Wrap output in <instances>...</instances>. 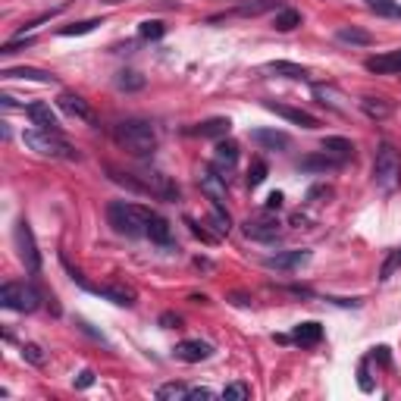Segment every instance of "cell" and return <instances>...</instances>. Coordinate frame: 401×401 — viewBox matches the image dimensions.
Listing matches in <instances>:
<instances>
[{"label": "cell", "mask_w": 401, "mask_h": 401, "mask_svg": "<svg viewBox=\"0 0 401 401\" xmlns=\"http://www.w3.org/2000/svg\"><path fill=\"white\" fill-rule=\"evenodd\" d=\"M267 173H269V166H267V160H254L251 163V170H248V188H257V185H264V179H267Z\"/></svg>", "instance_id": "38"}, {"label": "cell", "mask_w": 401, "mask_h": 401, "mask_svg": "<svg viewBox=\"0 0 401 401\" xmlns=\"http://www.w3.org/2000/svg\"><path fill=\"white\" fill-rule=\"evenodd\" d=\"M201 398H214V392L204 389V385H201V389H192V392H188V398H185V401H201Z\"/></svg>", "instance_id": "48"}, {"label": "cell", "mask_w": 401, "mask_h": 401, "mask_svg": "<svg viewBox=\"0 0 401 401\" xmlns=\"http://www.w3.org/2000/svg\"><path fill=\"white\" fill-rule=\"evenodd\" d=\"M298 25H301V13H298V10H291V6L276 10V16H273V28H276V32H295Z\"/></svg>", "instance_id": "28"}, {"label": "cell", "mask_w": 401, "mask_h": 401, "mask_svg": "<svg viewBox=\"0 0 401 401\" xmlns=\"http://www.w3.org/2000/svg\"><path fill=\"white\" fill-rule=\"evenodd\" d=\"M23 141H25V148H32L35 154H41V157H54V160H79L82 157L66 138H60V132L28 129V132H23Z\"/></svg>", "instance_id": "5"}, {"label": "cell", "mask_w": 401, "mask_h": 401, "mask_svg": "<svg viewBox=\"0 0 401 401\" xmlns=\"http://www.w3.org/2000/svg\"><path fill=\"white\" fill-rule=\"evenodd\" d=\"M4 79H28V82H41V85H54L57 76H50L45 69H35V66H19V69H4L0 72Z\"/></svg>", "instance_id": "25"}, {"label": "cell", "mask_w": 401, "mask_h": 401, "mask_svg": "<svg viewBox=\"0 0 401 401\" xmlns=\"http://www.w3.org/2000/svg\"><path fill=\"white\" fill-rule=\"evenodd\" d=\"M229 129H232V122L226 120V116H214V120H207V122H198L194 129H188L192 135H201V138H226L229 135Z\"/></svg>", "instance_id": "22"}, {"label": "cell", "mask_w": 401, "mask_h": 401, "mask_svg": "<svg viewBox=\"0 0 401 401\" xmlns=\"http://www.w3.org/2000/svg\"><path fill=\"white\" fill-rule=\"evenodd\" d=\"M188 392L192 389H188L185 383H163L157 389V398L160 401H179V398H188Z\"/></svg>", "instance_id": "34"}, {"label": "cell", "mask_w": 401, "mask_h": 401, "mask_svg": "<svg viewBox=\"0 0 401 401\" xmlns=\"http://www.w3.org/2000/svg\"><path fill=\"white\" fill-rule=\"evenodd\" d=\"M401 269V248H395V251H389V257L383 260V267H379V279L389 282L392 276H395Z\"/></svg>", "instance_id": "35"}, {"label": "cell", "mask_w": 401, "mask_h": 401, "mask_svg": "<svg viewBox=\"0 0 401 401\" xmlns=\"http://www.w3.org/2000/svg\"><path fill=\"white\" fill-rule=\"evenodd\" d=\"M113 138L126 154L132 157H151L157 151V132L144 120H122L113 126Z\"/></svg>", "instance_id": "2"}, {"label": "cell", "mask_w": 401, "mask_h": 401, "mask_svg": "<svg viewBox=\"0 0 401 401\" xmlns=\"http://www.w3.org/2000/svg\"><path fill=\"white\" fill-rule=\"evenodd\" d=\"M63 267H66V273H69V279L76 282V286H82L85 291H91V295H100V298H107V301H113V304H120V308H132L135 304V289L132 286H126V282H110V286H94V282L85 279L79 269H72L69 267V260H63Z\"/></svg>", "instance_id": "6"}, {"label": "cell", "mask_w": 401, "mask_h": 401, "mask_svg": "<svg viewBox=\"0 0 401 401\" xmlns=\"http://www.w3.org/2000/svg\"><path fill=\"white\" fill-rule=\"evenodd\" d=\"M151 210L141 207V204H132V201H113L107 207V220L120 236H129V238H138V236H148V223H151Z\"/></svg>", "instance_id": "3"}, {"label": "cell", "mask_w": 401, "mask_h": 401, "mask_svg": "<svg viewBox=\"0 0 401 401\" xmlns=\"http://www.w3.org/2000/svg\"><path fill=\"white\" fill-rule=\"evenodd\" d=\"M242 232H245V238H251V242H276L279 232H282V223L276 220L273 210L264 207L260 214L248 216L245 226H242Z\"/></svg>", "instance_id": "8"}, {"label": "cell", "mask_w": 401, "mask_h": 401, "mask_svg": "<svg viewBox=\"0 0 401 401\" xmlns=\"http://www.w3.org/2000/svg\"><path fill=\"white\" fill-rule=\"evenodd\" d=\"M210 354H214V345H210V342H201V339H185L173 348V357L182 364H201V361H207Z\"/></svg>", "instance_id": "12"}, {"label": "cell", "mask_w": 401, "mask_h": 401, "mask_svg": "<svg viewBox=\"0 0 401 401\" xmlns=\"http://www.w3.org/2000/svg\"><path fill=\"white\" fill-rule=\"evenodd\" d=\"M198 185H201V192L207 194V201L210 204H226L229 201V188H226V176L216 166H204L201 170V176H198Z\"/></svg>", "instance_id": "11"}, {"label": "cell", "mask_w": 401, "mask_h": 401, "mask_svg": "<svg viewBox=\"0 0 401 401\" xmlns=\"http://www.w3.org/2000/svg\"><path fill=\"white\" fill-rule=\"evenodd\" d=\"M332 194V188H326V185H317V188H310L308 192V201H317V198H330Z\"/></svg>", "instance_id": "46"}, {"label": "cell", "mask_w": 401, "mask_h": 401, "mask_svg": "<svg viewBox=\"0 0 401 401\" xmlns=\"http://www.w3.org/2000/svg\"><path fill=\"white\" fill-rule=\"evenodd\" d=\"M291 339H295L301 348H313V345H320V342H323V326H320L317 320L298 323L295 330H291Z\"/></svg>", "instance_id": "20"}, {"label": "cell", "mask_w": 401, "mask_h": 401, "mask_svg": "<svg viewBox=\"0 0 401 401\" xmlns=\"http://www.w3.org/2000/svg\"><path fill=\"white\" fill-rule=\"evenodd\" d=\"M273 6H276V0H254V4H242L238 10H229V13H223V16H214L210 23H216V19H226V16H260V13L273 10Z\"/></svg>", "instance_id": "27"}, {"label": "cell", "mask_w": 401, "mask_h": 401, "mask_svg": "<svg viewBox=\"0 0 401 401\" xmlns=\"http://www.w3.org/2000/svg\"><path fill=\"white\" fill-rule=\"evenodd\" d=\"M138 35H141L144 41H157V38H163L166 35V25L160 23V19H148V23L138 25Z\"/></svg>", "instance_id": "37"}, {"label": "cell", "mask_w": 401, "mask_h": 401, "mask_svg": "<svg viewBox=\"0 0 401 401\" xmlns=\"http://www.w3.org/2000/svg\"><path fill=\"white\" fill-rule=\"evenodd\" d=\"M32 45H35V38H25V35H19V38L6 41V45L0 47V54H4V57H10V54H16V50H23V47H32Z\"/></svg>", "instance_id": "41"}, {"label": "cell", "mask_w": 401, "mask_h": 401, "mask_svg": "<svg viewBox=\"0 0 401 401\" xmlns=\"http://www.w3.org/2000/svg\"><path fill=\"white\" fill-rule=\"evenodd\" d=\"M357 385H361L364 392H373V383L367 379V364H361V370H357Z\"/></svg>", "instance_id": "45"}, {"label": "cell", "mask_w": 401, "mask_h": 401, "mask_svg": "<svg viewBox=\"0 0 401 401\" xmlns=\"http://www.w3.org/2000/svg\"><path fill=\"white\" fill-rule=\"evenodd\" d=\"M57 107H60L66 116H72V120L85 122V126H98V116H94V110L88 107V100L79 98L76 91H60V98H57Z\"/></svg>", "instance_id": "10"}, {"label": "cell", "mask_w": 401, "mask_h": 401, "mask_svg": "<svg viewBox=\"0 0 401 401\" xmlns=\"http://www.w3.org/2000/svg\"><path fill=\"white\" fill-rule=\"evenodd\" d=\"M367 69L376 72V76H398L401 72V50H385V54L370 57Z\"/></svg>", "instance_id": "17"}, {"label": "cell", "mask_w": 401, "mask_h": 401, "mask_svg": "<svg viewBox=\"0 0 401 401\" xmlns=\"http://www.w3.org/2000/svg\"><path fill=\"white\" fill-rule=\"evenodd\" d=\"M267 72H273V76H282V79H308V69L298 66V63H289V60H273L264 66Z\"/></svg>", "instance_id": "29"}, {"label": "cell", "mask_w": 401, "mask_h": 401, "mask_svg": "<svg viewBox=\"0 0 401 401\" xmlns=\"http://www.w3.org/2000/svg\"><path fill=\"white\" fill-rule=\"evenodd\" d=\"M335 38H339L342 45H351V47H370L373 45V35L357 28V25H342L339 32H335Z\"/></svg>", "instance_id": "24"}, {"label": "cell", "mask_w": 401, "mask_h": 401, "mask_svg": "<svg viewBox=\"0 0 401 401\" xmlns=\"http://www.w3.org/2000/svg\"><path fill=\"white\" fill-rule=\"evenodd\" d=\"M23 357L28 364H35V367H45V364H47V354L41 351V345H32V342L23 345Z\"/></svg>", "instance_id": "40"}, {"label": "cell", "mask_w": 401, "mask_h": 401, "mask_svg": "<svg viewBox=\"0 0 401 401\" xmlns=\"http://www.w3.org/2000/svg\"><path fill=\"white\" fill-rule=\"evenodd\" d=\"M313 94H317V100L320 104H326V107H332V110H345V104H342V94L332 88V85H313Z\"/></svg>", "instance_id": "31"}, {"label": "cell", "mask_w": 401, "mask_h": 401, "mask_svg": "<svg viewBox=\"0 0 401 401\" xmlns=\"http://www.w3.org/2000/svg\"><path fill=\"white\" fill-rule=\"evenodd\" d=\"M110 176H113V182L132 188V192H138V194H151V198H157V201H179V185L176 182L166 176V173L151 170V166H141V170H135V173L110 170Z\"/></svg>", "instance_id": "1"}, {"label": "cell", "mask_w": 401, "mask_h": 401, "mask_svg": "<svg viewBox=\"0 0 401 401\" xmlns=\"http://www.w3.org/2000/svg\"><path fill=\"white\" fill-rule=\"evenodd\" d=\"M214 166L223 173V176H229V173L238 166V144H236V141H229V138H220V141H216Z\"/></svg>", "instance_id": "16"}, {"label": "cell", "mask_w": 401, "mask_h": 401, "mask_svg": "<svg viewBox=\"0 0 401 401\" xmlns=\"http://www.w3.org/2000/svg\"><path fill=\"white\" fill-rule=\"evenodd\" d=\"M100 25V19H82V23H72V25H63L60 35L63 38H76V35H88Z\"/></svg>", "instance_id": "36"}, {"label": "cell", "mask_w": 401, "mask_h": 401, "mask_svg": "<svg viewBox=\"0 0 401 401\" xmlns=\"http://www.w3.org/2000/svg\"><path fill=\"white\" fill-rule=\"evenodd\" d=\"M282 201H286V198H282V192H273V194L267 198L264 207H267V210H279V207H282Z\"/></svg>", "instance_id": "47"}, {"label": "cell", "mask_w": 401, "mask_h": 401, "mask_svg": "<svg viewBox=\"0 0 401 401\" xmlns=\"http://www.w3.org/2000/svg\"><path fill=\"white\" fill-rule=\"evenodd\" d=\"M251 141L260 144L264 151H286L289 144H291V138L286 132H276V129H254Z\"/></svg>", "instance_id": "19"}, {"label": "cell", "mask_w": 401, "mask_h": 401, "mask_svg": "<svg viewBox=\"0 0 401 401\" xmlns=\"http://www.w3.org/2000/svg\"><path fill=\"white\" fill-rule=\"evenodd\" d=\"M210 226L216 229V236H226V232L232 229V220L223 210V204H210Z\"/></svg>", "instance_id": "33"}, {"label": "cell", "mask_w": 401, "mask_h": 401, "mask_svg": "<svg viewBox=\"0 0 401 401\" xmlns=\"http://www.w3.org/2000/svg\"><path fill=\"white\" fill-rule=\"evenodd\" d=\"M357 107H361L364 113L370 116V120H376V122H383V120H389V113H392V104L389 100H383V98H361L357 100Z\"/></svg>", "instance_id": "26"}, {"label": "cell", "mask_w": 401, "mask_h": 401, "mask_svg": "<svg viewBox=\"0 0 401 401\" xmlns=\"http://www.w3.org/2000/svg\"><path fill=\"white\" fill-rule=\"evenodd\" d=\"M310 260V251H304V248H295V251H282V254H273V257L264 260L267 269H282V273H289V269H298L301 264H308Z\"/></svg>", "instance_id": "14"}, {"label": "cell", "mask_w": 401, "mask_h": 401, "mask_svg": "<svg viewBox=\"0 0 401 401\" xmlns=\"http://www.w3.org/2000/svg\"><path fill=\"white\" fill-rule=\"evenodd\" d=\"M223 398L226 401H248V398H251V385H248V383H229L223 389Z\"/></svg>", "instance_id": "39"}, {"label": "cell", "mask_w": 401, "mask_h": 401, "mask_svg": "<svg viewBox=\"0 0 401 401\" xmlns=\"http://www.w3.org/2000/svg\"><path fill=\"white\" fill-rule=\"evenodd\" d=\"M373 185L383 194H392L401 185V157L392 141H383L373 157Z\"/></svg>", "instance_id": "4"}, {"label": "cell", "mask_w": 401, "mask_h": 401, "mask_svg": "<svg viewBox=\"0 0 401 401\" xmlns=\"http://www.w3.org/2000/svg\"><path fill=\"white\" fill-rule=\"evenodd\" d=\"M179 323H182L179 313H173V310L160 313V326H163V330H179Z\"/></svg>", "instance_id": "43"}, {"label": "cell", "mask_w": 401, "mask_h": 401, "mask_svg": "<svg viewBox=\"0 0 401 401\" xmlns=\"http://www.w3.org/2000/svg\"><path fill=\"white\" fill-rule=\"evenodd\" d=\"M116 88L120 91H141L144 88V76L135 69H122L120 76H116Z\"/></svg>", "instance_id": "32"}, {"label": "cell", "mask_w": 401, "mask_h": 401, "mask_svg": "<svg viewBox=\"0 0 401 401\" xmlns=\"http://www.w3.org/2000/svg\"><path fill=\"white\" fill-rule=\"evenodd\" d=\"M16 248H19V260L25 264L28 273H41V254H38V245H35V232L28 226V220L16 223Z\"/></svg>", "instance_id": "9"}, {"label": "cell", "mask_w": 401, "mask_h": 401, "mask_svg": "<svg viewBox=\"0 0 401 401\" xmlns=\"http://www.w3.org/2000/svg\"><path fill=\"white\" fill-rule=\"evenodd\" d=\"M148 238L154 245H160V248H170L173 245V226H170V220H163V216H151V223H148Z\"/></svg>", "instance_id": "23"}, {"label": "cell", "mask_w": 401, "mask_h": 401, "mask_svg": "<svg viewBox=\"0 0 401 401\" xmlns=\"http://www.w3.org/2000/svg\"><path fill=\"white\" fill-rule=\"evenodd\" d=\"M72 385H76V389H88V385H94V373L91 370H82V373L72 379Z\"/></svg>", "instance_id": "44"}, {"label": "cell", "mask_w": 401, "mask_h": 401, "mask_svg": "<svg viewBox=\"0 0 401 401\" xmlns=\"http://www.w3.org/2000/svg\"><path fill=\"white\" fill-rule=\"evenodd\" d=\"M373 357H379V364H389V348H376Z\"/></svg>", "instance_id": "49"}, {"label": "cell", "mask_w": 401, "mask_h": 401, "mask_svg": "<svg viewBox=\"0 0 401 401\" xmlns=\"http://www.w3.org/2000/svg\"><path fill=\"white\" fill-rule=\"evenodd\" d=\"M267 110L269 113H276V116H282L286 122H295V126H301V129H317L320 126V120L313 113L308 110H298V107H286V104H273V100H267Z\"/></svg>", "instance_id": "13"}, {"label": "cell", "mask_w": 401, "mask_h": 401, "mask_svg": "<svg viewBox=\"0 0 401 401\" xmlns=\"http://www.w3.org/2000/svg\"><path fill=\"white\" fill-rule=\"evenodd\" d=\"M342 166H345L342 160L323 154V151H320V154H310V157H301V160H298V170H304V173H320V176H323V173L342 170Z\"/></svg>", "instance_id": "18"}, {"label": "cell", "mask_w": 401, "mask_h": 401, "mask_svg": "<svg viewBox=\"0 0 401 401\" xmlns=\"http://www.w3.org/2000/svg\"><path fill=\"white\" fill-rule=\"evenodd\" d=\"M0 304L6 310L16 313H32L41 308V291L32 286V282H4L0 289Z\"/></svg>", "instance_id": "7"}, {"label": "cell", "mask_w": 401, "mask_h": 401, "mask_svg": "<svg viewBox=\"0 0 401 401\" xmlns=\"http://www.w3.org/2000/svg\"><path fill=\"white\" fill-rule=\"evenodd\" d=\"M364 6H367L370 13H376V16H383V19H401L398 0H364Z\"/></svg>", "instance_id": "30"}, {"label": "cell", "mask_w": 401, "mask_h": 401, "mask_svg": "<svg viewBox=\"0 0 401 401\" xmlns=\"http://www.w3.org/2000/svg\"><path fill=\"white\" fill-rule=\"evenodd\" d=\"M320 148H323V154L342 160V163H348V160L354 157V144L348 141V138H342V135H326Z\"/></svg>", "instance_id": "21"}, {"label": "cell", "mask_w": 401, "mask_h": 401, "mask_svg": "<svg viewBox=\"0 0 401 401\" xmlns=\"http://www.w3.org/2000/svg\"><path fill=\"white\" fill-rule=\"evenodd\" d=\"M28 120H32L35 129H41V132H60V120H57V113L50 110V104H28L25 107Z\"/></svg>", "instance_id": "15"}, {"label": "cell", "mask_w": 401, "mask_h": 401, "mask_svg": "<svg viewBox=\"0 0 401 401\" xmlns=\"http://www.w3.org/2000/svg\"><path fill=\"white\" fill-rule=\"evenodd\" d=\"M188 229H192V236L194 238H201V242H207V245H214L216 242V236H214V232H207V229H204V226L198 223V220H192V216H188Z\"/></svg>", "instance_id": "42"}]
</instances>
